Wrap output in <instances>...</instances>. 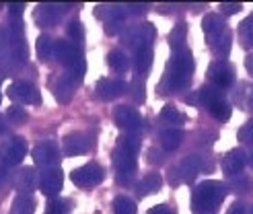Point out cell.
<instances>
[{
  "label": "cell",
  "instance_id": "obj_1",
  "mask_svg": "<svg viewBox=\"0 0 253 214\" xmlns=\"http://www.w3.org/2000/svg\"><path fill=\"white\" fill-rule=\"evenodd\" d=\"M194 56L187 47L183 49H175L169 64L165 68V74H163V81L159 85V93L161 95H167L173 91H181L187 89L189 83H192L194 77Z\"/></svg>",
  "mask_w": 253,
  "mask_h": 214
},
{
  "label": "cell",
  "instance_id": "obj_2",
  "mask_svg": "<svg viewBox=\"0 0 253 214\" xmlns=\"http://www.w3.org/2000/svg\"><path fill=\"white\" fill-rule=\"evenodd\" d=\"M226 192H229V185H224L220 181H214V179L202 181L192 192V212L194 214H214L224 200Z\"/></svg>",
  "mask_w": 253,
  "mask_h": 214
},
{
  "label": "cell",
  "instance_id": "obj_3",
  "mask_svg": "<svg viewBox=\"0 0 253 214\" xmlns=\"http://www.w3.org/2000/svg\"><path fill=\"white\" fill-rule=\"evenodd\" d=\"M157 37V29L153 23H140V25H134L128 31L124 33V43L132 47L134 52L140 47H150V43L155 42Z\"/></svg>",
  "mask_w": 253,
  "mask_h": 214
},
{
  "label": "cell",
  "instance_id": "obj_4",
  "mask_svg": "<svg viewBox=\"0 0 253 214\" xmlns=\"http://www.w3.org/2000/svg\"><path fill=\"white\" fill-rule=\"evenodd\" d=\"M208 81H210V85H214L220 91L229 89V86H233V83H235V66L226 60L212 62L210 68H208Z\"/></svg>",
  "mask_w": 253,
  "mask_h": 214
},
{
  "label": "cell",
  "instance_id": "obj_5",
  "mask_svg": "<svg viewBox=\"0 0 253 214\" xmlns=\"http://www.w3.org/2000/svg\"><path fill=\"white\" fill-rule=\"evenodd\" d=\"M97 15L103 19L105 23V31L107 33H118L124 23H126V17H128V6L126 4H111V6H99L97 8Z\"/></svg>",
  "mask_w": 253,
  "mask_h": 214
},
{
  "label": "cell",
  "instance_id": "obj_6",
  "mask_svg": "<svg viewBox=\"0 0 253 214\" xmlns=\"http://www.w3.org/2000/svg\"><path fill=\"white\" fill-rule=\"evenodd\" d=\"M105 177V171L101 165L97 163H86V165L74 169L70 173V179L74 181V185L79 187H93V185H99Z\"/></svg>",
  "mask_w": 253,
  "mask_h": 214
},
{
  "label": "cell",
  "instance_id": "obj_7",
  "mask_svg": "<svg viewBox=\"0 0 253 214\" xmlns=\"http://www.w3.org/2000/svg\"><path fill=\"white\" fill-rule=\"evenodd\" d=\"M6 95L17 103H27V105H40L42 103V95L37 91V86L27 83V81L12 83L6 89Z\"/></svg>",
  "mask_w": 253,
  "mask_h": 214
},
{
  "label": "cell",
  "instance_id": "obj_8",
  "mask_svg": "<svg viewBox=\"0 0 253 214\" xmlns=\"http://www.w3.org/2000/svg\"><path fill=\"white\" fill-rule=\"evenodd\" d=\"M113 120H116V124L120 126L122 130L130 132V134L138 132L144 126V120H142L140 113H138L134 107H126V105H120L116 109V113H113Z\"/></svg>",
  "mask_w": 253,
  "mask_h": 214
},
{
  "label": "cell",
  "instance_id": "obj_9",
  "mask_svg": "<svg viewBox=\"0 0 253 214\" xmlns=\"http://www.w3.org/2000/svg\"><path fill=\"white\" fill-rule=\"evenodd\" d=\"M33 161L40 167H56V163L60 161V148L54 140H43L33 148Z\"/></svg>",
  "mask_w": 253,
  "mask_h": 214
},
{
  "label": "cell",
  "instance_id": "obj_10",
  "mask_svg": "<svg viewBox=\"0 0 253 214\" xmlns=\"http://www.w3.org/2000/svg\"><path fill=\"white\" fill-rule=\"evenodd\" d=\"M64 183V175H62L60 167H45L40 175V187L45 196H56L62 190Z\"/></svg>",
  "mask_w": 253,
  "mask_h": 214
},
{
  "label": "cell",
  "instance_id": "obj_11",
  "mask_svg": "<svg viewBox=\"0 0 253 214\" xmlns=\"http://www.w3.org/2000/svg\"><path fill=\"white\" fill-rule=\"evenodd\" d=\"M91 146H93V140L83 132H72V134L64 136V140H62V150H64V155H68V157L83 155L86 150H91Z\"/></svg>",
  "mask_w": 253,
  "mask_h": 214
},
{
  "label": "cell",
  "instance_id": "obj_12",
  "mask_svg": "<svg viewBox=\"0 0 253 214\" xmlns=\"http://www.w3.org/2000/svg\"><path fill=\"white\" fill-rule=\"evenodd\" d=\"M128 89H130V85L120 79H101L95 86L99 99H103V101H111V99L124 95Z\"/></svg>",
  "mask_w": 253,
  "mask_h": 214
},
{
  "label": "cell",
  "instance_id": "obj_13",
  "mask_svg": "<svg viewBox=\"0 0 253 214\" xmlns=\"http://www.w3.org/2000/svg\"><path fill=\"white\" fill-rule=\"evenodd\" d=\"M66 6L64 4H40L35 8V21L40 27H54L64 15Z\"/></svg>",
  "mask_w": 253,
  "mask_h": 214
},
{
  "label": "cell",
  "instance_id": "obj_14",
  "mask_svg": "<svg viewBox=\"0 0 253 214\" xmlns=\"http://www.w3.org/2000/svg\"><path fill=\"white\" fill-rule=\"evenodd\" d=\"M245 165H247V153L243 148H233L222 157V171L226 175H231V177L241 175Z\"/></svg>",
  "mask_w": 253,
  "mask_h": 214
},
{
  "label": "cell",
  "instance_id": "obj_15",
  "mask_svg": "<svg viewBox=\"0 0 253 214\" xmlns=\"http://www.w3.org/2000/svg\"><path fill=\"white\" fill-rule=\"evenodd\" d=\"M52 58H56L60 64H64L68 68L70 64H74V62H77L79 58H83V56H81V49L72 42L58 40V42H54V56Z\"/></svg>",
  "mask_w": 253,
  "mask_h": 214
},
{
  "label": "cell",
  "instance_id": "obj_16",
  "mask_svg": "<svg viewBox=\"0 0 253 214\" xmlns=\"http://www.w3.org/2000/svg\"><path fill=\"white\" fill-rule=\"evenodd\" d=\"M25 155H27V142H25V138L15 136V138H12V140L4 146V150H2V161H4V165H19Z\"/></svg>",
  "mask_w": 253,
  "mask_h": 214
},
{
  "label": "cell",
  "instance_id": "obj_17",
  "mask_svg": "<svg viewBox=\"0 0 253 214\" xmlns=\"http://www.w3.org/2000/svg\"><path fill=\"white\" fill-rule=\"evenodd\" d=\"M202 171V159L198 155H187L181 163L179 167H177V175H179V181H185V183H192L198 173Z\"/></svg>",
  "mask_w": 253,
  "mask_h": 214
},
{
  "label": "cell",
  "instance_id": "obj_18",
  "mask_svg": "<svg viewBox=\"0 0 253 214\" xmlns=\"http://www.w3.org/2000/svg\"><path fill=\"white\" fill-rule=\"evenodd\" d=\"M74 85L66 74H60V77H56L52 81V91H54V97L58 99L60 103H70V99L74 95Z\"/></svg>",
  "mask_w": 253,
  "mask_h": 214
},
{
  "label": "cell",
  "instance_id": "obj_19",
  "mask_svg": "<svg viewBox=\"0 0 253 214\" xmlns=\"http://www.w3.org/2000/svg\"><path fill=\"white\" fill-rule=\"evenodd\" d=\"M202 29H204L206 37H208V43L214 42L216 37L226 29V23L220 15H216V12H210V15L204 17V21H202Z\"/></svg>",
  "mask_w": 253,
  "mask_h": 214
},
{
  "label": "cell",
  "instance_id": "obj_20",
  "mask_svg": "<svg viewBox=\"0 0 253 214\" xmlns=\"http://www.w3.org/2000/svg\"><path fill=\"white\" fill-rule=\"evenodd\" d=\"M113 165H116V171L118 173H136V169H138V165H136V157L134 155H130V153H126V150H122V148H118L116 146V150H113Z\"/></svg>",
  "mask_w": 253,
  "mask_h": 214
},
{
  "label": "cell",
  "instance_id": "obj_21",
  "mask_svg": "<svg viewBox=\"0 0 253 214\" xmlns=\"http://www.w3.org/2000/svg\"><path fill=\"white\" fill-rule=\"evenodd\" d=\"M153 47H140L134 52V70L138 72V77H144V74L150 70V66H153Z\"/></svg>",
  "mask_w": 253,
  "mask_h": 214
},
{
  "label": "cell",
  "instance_id": "obj_22",
  "mask_svg": "<svg viewBox=\"0 0 253 214\" xmlns=\"http://www.w3.org/2000/svg\"><path fill=\"white\" fill-rule=\"evenodd\" d=\"M161 185H163V177L159 173H146L144 177L138 181L136 190L140 196H150V194H157L161 190Z\"/></svg>",
  "mask_w": 253,
  "mask_h": 214
},
{
  "label": "cell",
  "instance_id": "obj_23",
  "mask_svg": "<svg viewBox=\"0 0 253 214\" xmlns=\"http://www.w3.org/2000/svg\"><path fill=\"white\" fill-rule=\"evenodd\" d=\"M37 183V173L33 167H23L19 173H17V177H15V185H17V190L23 192V194H27L31 192L33 187Z\"/></svg>",
  "mask_w": 253,
  "mask_h": 214
},
{
  "label": "cell",
  "instance_id": "obj_24",
  "mask_svg": "<svg viewBox=\"0 0 253 214\" xmlns=\"http://www.w3.org/2000/svg\"><path fill=\"white\" fill-rule=\"evenodd\" d=\"M210 49H212V54L216 58H226L229 56V52H231V31L224 29L216 40L210 42Z\"/></svg>",
  "mask_w": 253,
  "mask_h": 214
},
{
  "label": "cell",
  "instance_id": "obj_25",
  "mask_svg": "<svg viewBox=\"0 0 253 214\" xmlns=\"http://www.w3.org/2000/svg\"><path fill=\"white\" fill-rule=\"evenodd\" d=\"M107 64H109V68L113 72L122 74V72H126L130 68V60H128V56H126V52H122V49H111V52L107 54Z\"/></svg>",
  "mask_w": 253,
  "mask_h": 214
},
{
  "label": "cell",
  "instance_id": "obj_26",
  "mask_svg": "<svg viewBox=\"0 0 253 214\" xmlns=\"http://www.w3.org/2000/svg\"><path fill=\"white\" fill-rule=\"evenodd\" d=\"M35 212V200L29 194H19L12 200L10 214H33Z\"/></svg>",
  "mask_w": 253,
  "mask_h": 214
},
{
  "label": "cell",
  "instance_id": "obj_27",
  "mask_svg": "<svg viewBox=\"0 0 253 214\" xmlns=\"http://www.w3.org/2000/svg\"><path fill=\"white\" fill-rule=\"evenodd\" d=\"M35 49H37V58H40L42 62L52 60V56H54V40L52 37H47V35H40L37 37Z\"/></svg>",
  "mask_w": 253,
  "mask_h": 214
},
{
  "label": "cell",
  "instance_id": "obj_28",
  "mask_svg": "<svg viewBox=\"0 0 253 214\" xmlns=\"http://www.w3.org/2000/svg\"><path fill=\"white\" fill-rule=\"evenodd\" d=\"M23 33H25L23 21L21 19H10L8 25H6V40H8V43L10 45L23 43Z\"/></svg>",
  "mask_w": 253,
  "mask_h": 214
},
{
  "label": "cell",
  "instance_id": "obj_29",
  "mask_svg": "<svg viewBox=\"0 0 253 214\" xmlns=\"http://www.w3.org/2000/svg\"><path fill=\"white\" fill-rule=\"evenodd\" d=\"M181 140H183V132L177 130V128H169L161 134V144L165 150H175L181 144Z\"/></svg>",
  "mask_w": 253,
  "mask_h": 214
},
{
  "label": "cell",
  "instance_id": "obj_30",
  "mask_svg": "<svg viewBox=\"0 0 253 214\" xmlns=\"http://www.w3.org/2000/svg\"><path fill=\"white\" fill-rule=\"evenodd\" d=\"M118 148L126 150V153H130V155H138V150H140V138H138L136 134H130V132H126L118 138Z\"/></svg>",
  "mask_w": 253,
  "mask_h": 214
},
{
  "label": "cell",
  "instance_id": "obj_31",
  "mask_svg": "<svg viewBox=\"0 0 253 214\" xmlns=\"http://www.w3.org/2000/svg\"><path fill=\"white\" fill-rule=\"evenodd\" d=\"M161 120L175 128V126H179V124L185 122V116L175 105H165V107H163V111H161Z\"/></svg>",
  "mask_w": 253,
  "mask_h": 214
},
{
  "label": "cell",
  "instance_id": "obj_32",
  "mask_svg": "<svg viewBox=\"0 0 253 214\" xmlns=\"http://www.w3.org/2000/svg\"><path fill=\"white\" fill-rule=\"evenodd\" d=\"M208 111H210V116H214L218 122H226L231 118V113H233V109H231V103L226 101V99H220V101H216V103H212L210 107H208Z\"/></svg>",
  "mask_w": 253,
  "mask_h": 214
},
{
  "label": "cell",
  "instance_id": "obj_33",
  "mask_svg": "<svg viewBox=\"0 0 253 214\" xmlns=\"http://www.w3.org/2000/svg\"><path fill=\"white\" fill-rule=\"evenodd\" d=\"M185 40H187V25L185 23H177L175 29L169 35V42H171L173 49H183L185 47Z\"/></svg>",
  "mask_w": 253,
  "mask_h": 214
},
{
  "label": "cell",
  "instance_id": "obj_34",
  "mask_svg": "<svg viewBox=\"0 0 253 214\" xmlns=\"http://www.w3.org/2000/svg\"><path fill=\"white\" fill-rule=\"evenodd\" d=\"M113 214H136V202L128 196H118L113 200Z\"/></svg>",
  "mask_w": 253,
  "mask_h": 214
},
{
  "label": "cell",
  "instance_id": "obj_35",
  "mask_svg": "<svg viewBox=\"0 0 253 214\" xmlns=\"http://www.w3.org/2000/svg\"><path fill=\"white\" fill-rule=\"evenodd\" d=\"M229 187L235 192H239V194H249L253 190V179L247 177V175H243V173L235 175V177L231 179V183H229Z\"/></svg>",
  "mask_w": 253,
  "mask_h": 214
},
{
  "label": "cell",
  "instance_id": "obj_36",
  "mask_svg": "<svg viewBox=\"0 0 253 214\" xmlns=\"http://www.w3.org/2000/svg\"><path fill=\"white\" fill-rule=\"evenodd\" d=\"M84 72H86V64H84L83 58H79L77 62H74V64L68 66V74H66V77H68L74 85H79V83H83V79H84Z\"/></svg>",
  "mask_w": 253,
  "mask_h": 214
},
{
  "label": "cell",
  "instance_id": "obj_37",
  "mask_svg": "<svg viewBox=\"0 0 253 214\" xmlns=\"http://www.w3.org/2000/svg\"><path fill=\"white\" fill-rule=\"evenodd\" d=\"M66 33H68L70 42H72L74 45H79V43L84 42V27H83V23H81V21H72V23H68Z\"/></svg>",
  "mask_w": 253,
  "mask_h": 214
},
{
  "label": "cell",
  "instance_id": "obj_38",
  "mask_svg": "<svg viewBox=\"0 0 253 214\" xmlns=\"http://www.w3.org/2000/svg\"><path fill=\"white\" fill-rule=\"evenodd\" d=\"M144 79L142 77H136L132 83H130V93H132V99H134V103H142L144 99H146V93H144Z\"/></svg>",
  "mask_w": 253,
  "mask_h": 214
},
{
  "label": "cell",
  "instance_id": "obj_39",
  "mask_svg": "<svg viewBox=\"0 0 253 214\" xmlns=\"http://www.w3.org/2000/svg\"><path fill=\"white\" fill-rule=\"evenodd\" d=\"M6 120L10 124H23L25 120H27V111H25L21 105H10L6 109Z\"/></svg>",
  "mask_w": 253,
  "mask_h": 214
},
{
  "label": "cell",
  "instance_id": "obj_40",
  "mask_svg": "<svg viewBox=\"0 0 253 214\" xmlns=\"http://www.w3.org/2000/svg\"><path fill=\"white\" fill-rule=\"evenodd\" d=\"M68 210H70L68 200L54 198V200H49V204H47V212H54V214H68Z\"/></svg>",
  "mask_w": 253,
  "mask_h": 214
},
{
  "label": "cell",
  "instance_id": "obj_41",
  "mask_svg": "<svg viewBox=\"0 0 253 214\" xmlns=\"http://www.w3.org/2000/svg\"><path fill=\"white\" fill-rule=\"evenodd\" d=\"M237 136H239V140H241V142H253V118L239 128Z\"/></svg>",
  "mask_w": 253,
  "mask_h": 214
},
{
  "label": "cell",
  "instance_id": "obj_42",
  "mask_svg": "<svg viewBox=\"0 0 253 214\" xmlns=\"http://www.w3.org/2000/svg\"><path fill=\"white\" fill-rule=\"evenodd\" d=\"M239 35H253V15H249L241 25H239Z\"/></svg>",
  "mask_w": 253,
  "mask_h": 214
},
{
  "label": "cell",
  "instance_id": "obj_43",
  "mask_svg": "<svg viewBox=\"0 0 253 214\" xmlns=\"http://www.w3.org/2000/svg\"><path fill=\"white\" fill-rule=\"evenodd\" d=\"M220 8H222L224 15H237V12L241 10L243 6L239 4V2H222V4H220Z\"/></svg>",
  "mask_w": 253,
  "mask_h": 214
},
{
  "label": "cell",
  "instance_id": "obj_44",
  "mask_svg": "<svg viewBox=\"0 0 253 214\" xmlns=\"http://www.w3.org/2000/svg\"><path fill=\"white\" fill-rule=\"evenodd\" d=\"M23 10H25V4H8V15H10V19H21Z\"/></svg>",
  "mask_w": 253,
  "mask_h": 214
},
{
  "label": "cell",
  "instance_id": "obj_45",
  "mask_svg": "<svg viewBox=\"0 0 253 214\" xmlns=\"http://www.w3.org/2000/svg\"><path fill=\"white\" fill-rule=\"evenodd\" d=\"M148 214H175V212H173V208L167 206V204H159V206H153V208H150Z\"/></svg>",
  "mask_w": 253,
  "mask_h": 214
},
{
  "label": "cell",
  "instance_id": "obj_46",
  "mask_svg": "<svg viewBox=\"0 0 253 214\" xmlns=\"http://www.w3.org/2000/svg\"><path fill=\"white\" fill-rule=\"evenodd\" d=\"M226 214H245V204L241 202H235L229 210H226Z\"/></svg>",
  "mask_w": 253,
  "mask_h": 214
},
{
  "label": "cell",
  "instance_id": "obj_47",
  "mask_svg": "<svg viewBox=\"0 0 253 214\" xmlns=\"http://www.w3.org/2000/svg\"><path fill=\"white\" fill-rule=\"evenodd\" d=\"M132 177H134V175L132 173H118V183H130L132 181Z\"/></svg>",
  "mask_w": 253,
  "mask_h": 214
},
{
  "label": "cell",
  "instance_id": "obj_48",
  "mask_svg": "<svg viewBox=\"0 0 253 214\" xmlns=\"http://www.w3.org/2000/svg\"><path fill=\"white\" fill-rule=\"evenodd\" d=\"M128 8H132V12H144L146 10V4H126Z\"/></svg>",
  "mask_w": 253,
  "mask_h": 214
},
{
  "label": "cell",
  "instance_id": "obj_49",
  "mask_svg": "<svg viewBox=\"0 0 253 214\" xmlns=\"http://www.w3.org/2000/svg\"><path fill=\"white\" fill-rule=\"evenodd\" d=\"M245 68H247V72L253 77V54H251V56H247V60H245Z\"/></svg>",
  "mask_w": 253,
  "mask_h": 214
},
{
  "label": "cell",
  "instance_id": "obj_50",
  "mask_svg": "<svg viewBox=\"0 0 253 214\" xmlns=\"http://www.w3.org/2000/svg\"><path fill=\"white\" fill-rule=\"evenodd\" d=\"M4 132H6V118L0 116V134H4Z\"/></svg>",
  "mask_w": 253,
  "mask_h": 214
},
{
  "label": "cell",
  "instance_id": "obj_51",
  "mask_svg": "<svg viewBox=\"0 0 253 214\" xmlns=\"http://www.w3.org/2000/svg\"><path fill=\"white\" fill-rule=\"evenodd\" d=\"M249 163H251V167H253V153H251V157H249Z\"/></svg>",
  "mask_w": 253,
  "mask_h": 214
},
{
  "label": "cell",
  "instance_id": "obj_52",
  "mask_svg": "<svg viewBox=\"0 0 253 214\" xmlns=\"http://www.w3.org/2000/svg\"><path fill=\"white\" fill-rule=\"evenodd\" d=\"M0 42H2V33H0Z\"/></svg>",
  "mask_w": 253,
  "mask_h": 214
},
{
  "label": "cell",
  "instance_id": "obj_53",
  "mask_svg": "<svg viewBox=\"0 0 253 214\" xmlns=\"http://www.w3.org/2000/svg\"><path fill=\"white\" fill-rule=\"evenodd\" d=\"M249 214H253V208H251V210H249Z\"/></svg>",
  "mask_w": 253,
  "mask_h": 214
},
{
  "label": "cell",
  "instance_id": "obj_54",
  "mask_svg": "<svg viewBox=\"0 0 253 214\" xmlns=\"http://www.w3.org/2000/svg\"><path fill=\"white\" fill-rule=\"evenodd\" d=\"M45 214H54V212H45Z\"/></svg>",
  "mask_w": 253,
  "mask_h": 214
}]
</instances>
